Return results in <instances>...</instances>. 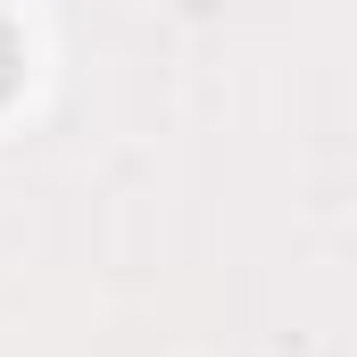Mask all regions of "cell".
I'll return each instance as SVG.
<instances>
[{"label": "cell", "mask_w": 357, "mask_h": 357, "mask_svg": "<svg viewBox=\"0 0 357 357\" xmlns=\"http://www.w3.org/2000/svg\"><path fill=\"white\" fill-rule=\"evenodd\" d=\"M17 67H25V50H17V33H8V25H0V100H8V91H17Z\"/></svg>", "instance_id": "6da1fadb"}]
</instances>
